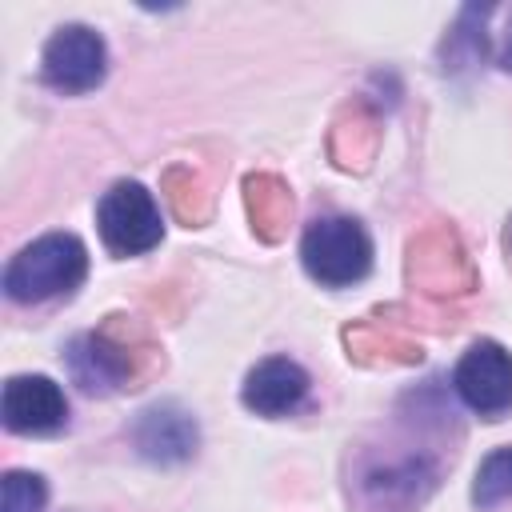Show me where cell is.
<instances>
[{"label":"cell","instance_id":"7","mask_svg":"<svg viewBox=\"0 0 512 512\" xmlns=\"http://www.w3.org/2000/svg\"><path fill=\"white\" fill-rule=\"evenodd\" d=\"M308 388L312 380L296 360L268 356L244 376L240 396H244V408H252L256 416H288L308 400Z\"/></svg>","mask_w":512,"mask_h":512},{"label":"cell","instance_id":"3","mask_svg":"<svg viewBox=\"0 0 512 512\" xmlns=\"http://www.w3.org/2000/svg\"><path fill=\"white\" fill-rule=\"evenodd\" d=\"M96 224H100V240L108 244V252L116 256H140L152 252L164 236V220L160 208L152 200V192L136 180H116L100 204H96Z\"/></svg>","mask_w":512,"mask_h":512},{"label":"cell","instance_id":"1","mask_svg":"<svg viewBox=\"0 0 512 512\" xmlns=\"http://www.w3.org/2000/svg\"><path fill=\"white\" fill-rule=\"evenodd\" d=\"M88 276V248L72 232H48L24 244L4 268V292L16 304H44L68 296Z\"/></svg>","mask_w":512,"mask_h":512},{"label":"cell","instance_id":"6","mask_svg":"<svg viewBox=\"0 0 512 512\" xmlns=\"http://www.w3.org/2000/svg\"><path fill=\"white\" fill-rule=\"evenodd\" d=\"M0 416L8 432L44 436L68 424V396L48 376H12L0 396Z\"/></svg>","mask_w":512,"mask_h":512},{"label":"cell","instance_id":"12","mask_svg":"<svg viewBox=\"0 0 512 512\" xmlns=\"http://www.w3.org/2000/svg\"><path fill=\"white\" fill-rule=\"evenodd\" d=\"M504 68L512 72V36H508V48H504Z\"/></svg>","mask_w":512,"mask_h":512},{"label":"cell","instance_id":"4","mask_svg":"<svg viewBox=\"0 0 512 512\" xmlns=\"http://www.w3.org/2000/svg\"><path fill=\"white\" fill-rule=\"evenodd\" d=\"M40 76L48 88L64 96L92 92L108 76V44L96 28L88 24H64L52 32L40 56Z\"/></svg>","mask_w":512,"mask_h":512},{"label":"cell","instance_id":"5","mask_svg":"<svg viewBox=\"0 0 512 512\" xmlns=\"http://www.w3.org/2000/svg\"><path fill=\"white\" fill-rule=\"evenodd\" d=\"M452 388L464 400V408H472L484 420H500L504 412H512V352L496 340H476L460 356Z\"/></svg>","mask_w":512,"mask_h":512},{"label":"cell","instance_id":"2","mask_svg":"<svg viewBox=\"0 0 512 512\" xmlns=\"http://www.w3.org/2000/svg\"><path fill=\"white\" fill-rule=\"evenodd\" d=\"M300 260L324 288H348L372 272V236L352 216H320L300 240Z\"/></svg>","mask_w":512,"mask_h":512},{"label":"cell","instance_id":"11","mask_svg":"<svg viewBox=\"0 0 512 512\" xmlns=\"http://www.w3.org/2000/svg\"><path fill=\"white\" fill-rule=\"evenodd\" d=\"M48 488L36 472H8L0 488V512H44Z\"/></svg>","mask_w":512,"mask_h":512},{"label":"cell","instance_id":"8","mask_svg":"<svg viewBox=\"0 0 512 512\" xmlns=\"http://www.w3.org/2000/svg\"><path fill=\"white\" fill-rule=\"evenodd\" d=\"M136 448L156 464L188 460L196 452V420L172 404H156L136 424Z\"/></svg>","mask_w":512,"mask_h":512},{"label":"cell","instance_id":"9","mask_svg":"<svg viewBox=\"0 0 512 512\" xmlns=\"http://www.w3.org/2000/svg\"><path fill=\"white\" fill-rule=\"evenodd\" d=\"M68 368L76 376V384L84 392H112L124 384V376L132 372L128 352L120 344H112L108 336H80L68 352Z\"/></svg>","mask_w":512,"mask_h":512},{"label":"cell","instance_id":"10","mask_svg":"<svg viewBox=\"0 0 512 512\" xmlns=\"http://www.w3.org/2000/svg\"><path fill=\"white\" fill-rule=\"evenodd\" d=\"M472 500L480 508H492L500 500H512V448H496L480 460L476 468V484H472Z\"/></svg>","mask_w":512,"mask_h":512}]
</instances>
